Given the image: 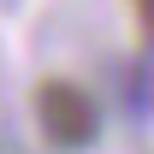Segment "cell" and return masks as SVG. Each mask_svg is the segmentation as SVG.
I'll return each instance as SVG.
<instances>
[{
	"label": "cell",
	"mask_w": 154,
	"mask_h": 154,
	"mask_svg": "<svg viewBox=\"0 0 154 154\" xmlns=\"http://www.w3.org/2000/svg\"><path fill=\"white\" fill-rule=\"evenodd\" d=\"M36 125L54 148H89L101 136V107L83 83H65V77H48L36 89Z\"/></svg>",
	"instance_id": "cell-1"
},
{
	"label": "cell",
	"mask_w": 154,
	"mask_h": 154,
	"mask_svg": "<svg viewBox=\"0 0 154 154\" xmlns=\"http://www.w3.org/2000/svg\"><path fill=\"white\" fill-rule=\"evenodd\" d=\"M125 101H131V119H148L154 113V65H136V71H131Z\"/></svg>",
	"instance_id": "cell-2"
},
{
	"label": "cell",
	"mask_w": 154,
	"mask_h": 154,
	"mask_svg": "<svg viewBox=\"0 0 154 154\" xmlns=\"http://www.w3.org/2000/svg\"><path fill=\"white\" fill-rule=\"evenodd\" d=\"M136 18H142V30H148V42H154V0H136Z\"/></svg>",
	"instance_id": "cell-3"
}]
</instances>
